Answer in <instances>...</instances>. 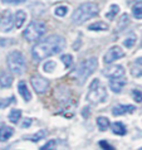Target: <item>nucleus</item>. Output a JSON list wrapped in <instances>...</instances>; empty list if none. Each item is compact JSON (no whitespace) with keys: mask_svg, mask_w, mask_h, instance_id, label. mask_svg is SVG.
I'll use <instances>...</instances> for the list:
<instances>
[{"mask_svg":"<svg viewBox=\"0 0 142 150\" xmlns=\"http://www.w3.org/2000/svg\"><path fill=\"white\" fill-rule=\"evenodd\" d=\"M136 40H137L136 34H135V33H131V34H129L127 38L123 40V45H124L126 48H132L133 45L136 44Z\"/></svg>","mask_w":142,"mask_h":150,"instance_id":"5701e85b","label":"nucleus"},{"mask_svg":"<svg viewBox=\"0 0 142 150\" xmlns=\"http://www.w3.org/2000/svg\"><path fill=\"white\" fill-rule=\"evenodd\" d=\"M97 125L101 131H106L107 129L110 127V120L107 117H104V116H101V117L97 119Z\"/></svg>","mask_w":142,"mask_h":150,"instance_id":"412c9836","label":"nucleus"},{"mask_svg":"<svg viewBox=\"0 0 142 150\" xmlns=\"http://www.w3.org/2000/svg\"><path fill=\"white\" fill-rule=\"evenodd\" d=\"M132 15L136 19H142V1L136 3L132 6Z\"/></svg>","mask_w":142,"mask_h":150,"instance_id":"aec40b11","label":"nucleus"},{"mask_svg":"<svg viewBox=\"0 0 142 150\" xmlns=\"http://www.w3.org/2000/svg\"><path fill=\"white\" fill-rule=\"evenodd\" d=\"M132 97L136 102H142V92L138 90H133L132 91Z\"/></svg>","mask_w":142,"mask_h":150,"instance_id":"c756f323","label":"nucleus"},{"mask_svg":"<svg viewBox=\"0 0 142 150\" xmlns=\"http://www.w3.org/2000/svg\"><path fill=\"white\" fill-rule=\"evenodd\" d=\"M124 85H126V81L123 78H111L110 80V88L116 93L121 92Z\"/></svg>","mask_w":142,"mask_h":150,"instance_id":"f8f14e48","label":"nucleus"},{"mask_svg":"<svg viewBox=\"0 0 142 150\" xmlns=\"http://www.w3.org/2000/svg\"><path fill=\"white\" fill-rule=\"evenodd\" d=\"M99 8L96 3H84L82 5H79L76 10L73 11L72 20L76 24H82L89 20L92 18L98 15Z\"/></svg>","mask_w":142,"mask_h":150,"instance_id":"f03ea898","label":"nucleus"},{"mask_svg":"<svg viewBox=\"0 0 142 150\" xmlns=\"http://www.w3.org/2000/svg\"><path fill=\"white\" fill-rule=\"evenodd\" d=\"M124 56L123 51L121 49V47H112L111 49H108L107 53L104 54V63H112L120 58H122Z\"/></svg>","mask_w":142,"mask_h":150,"instance_id":"1a4fd4ad","label":"nucleus"},{"mask_svg":"<svg viewBox=\"0 0 142 150\" xmlns=\"http://www.w3.org/2000/svg\"><path fill=\"white\" fill-rule=\"evenodd\" d=\"M13 83V76H10L9 73L6 72H3L0 73V86L3 88H9Z\"/></svg>","mask_w":142,"mask_h":150,"instance_id":"2eb2a0df","label":"nucleus"},{"mask_svg":"<svg viewBox=\"0 0 142 150\" xmlns=\"http://www.w3.org/2000/svg\"><path fill=\"white\" fill-rule=\"evenodd\" d=\"M6 63L10 72L14 74H23L25 71V58L19 51L11 52L6 58Z\"/></svg>","mask_w":142,"mask_h":150,"instance_id":"20e7f679","label":"nucleus"},{"mask_svg":"<svg viewBox=\"0 0 142 150\" xmlns=\"http://www.w3.org/2000/svg\"><path fill=\"white\" fill-rule=\"evenodd\" d=\"M136 63L138 64V66H142V57H140V58H137L136 59Z\"/></svg>","mask_w":142,"mask_h":150,"instance_id":"f704fd0d","label":"nucleus"},{"mask_svg":"<svg viewBox=\"0 0 142 150\" xmlns=\"http://www.w3.org/2000/svg\"><path fill=\"white\" fill-rule=\"evenodd\" d=\"M88 29L89 30H107L108 29V25L106 23H103V22H97V23H93V24H91V25H88Z\"/></svg>","mask_w":142,"mask_h":150,"instance_id":"b1692460","label":"nucleus"},{"mask_svg":"<svg viewBox=\"0 0 142 150\" xmlns=\"http://www.w3.org/2000/svg\"><path fill=\"white\" fill-rule=\"evenodd\" d=\"M128 24H129V16L128 14H122V16H121V19H120V22H118V25H117L116 28V32H122L124 28H127L128 27Z\"/></svg>","mask_w":142,"mask_h":150,"instance_id":"f3484780","label":"nucleus"},{"mask_svg":"<svg viewBox=\"0 0 142 150\" xmlns=\"http://www.w3.org/2000/svg\"><path fill=\"white\" fill-rule=\"evenodd\" d=\"M18 91H19L20 96H22L25 101H30L32 100V93H30V91H29V88H28L27 83L24 81H20L18 83Z\"/></svg>","mask_w":142,"mask_h":150,"instance_id":"ddd939ff","label":"nucleus"},{"mask_svg":"<svg viewBox=\"0 0 142 150\" xmlns=\"http://www.w3.org/2000/svg\"><path fill=\"white\" fill-rule=\"evenodd\" d=\"M44 136H45V131L41 130V131H38V132H35V134L30 135V136H25V139H29L32 141H39L40 139H43Z\"/></svg>","mask_w":142,"mask_h":150,"instance_id":"393cba45","label":"nucleus"},{"mask_svg":"<svg viewBox=\"0 0 142 150\" xmlns=\"http://www.w3.org/2000/svg\"><path fill=\"white\" fill-rule=\"evenodd\" d=\"M30 82L37 93H44L49 87V81L41 76H33Z\"/></svg>","mask_w":142,"mask_h":150,"instance_id":"0eeeda50","label":"nucleus"},{"mask_svg":"<svg viewBox=\"0 0 142 150\" xmlns=\"http://www.w3.org/2000/svg\"><path fill=\"white\" fill-rule=\"evenodd\" d=\"M56 62L53 61H49V62H45V63L43 64V69L45 71V72H54V69H56Z\"/></svg>","mask_w":142,"mask_h":150,"instance_id":"a878e982","label":"nucleus"},{"mask_svg":"<svg viewBox=\"0 0 142 150\" xmlns=\"http://www.w3.org/2000/svg\"><path fill=\"white\" fill-rule=\"evenodd\" d=\"M11 102H15V98L11 96V97L8 98H0V109H5L6 106H9Z\"/></svg>","mask_w":142,"mask_h":150,"instance_id":"bb28decb","label":"nucleus"},{"mask_svg":"<svg viewBox=\"0 0 142 150\" xmlns=\"http://www.w3.org/2000/svg\"><path fill=\"white\" fill-rule=\"evenodd\" d=\"M4 4H13V5H16V4H20V3H24L25 0H1Z\"/></svg>","mask_w":142,"mask_h":150,"instance_id":"473e14b6","label":"nucleus"},{"mask_svg":"<svg viewBox=\"0 0 142 150\" xmlns=\"http://www.w3.org/2000/svg\"><path fill=\"white\" fill-rule=\"evenodd\" d=\"M97 58L94 57H91V58H87L86 61H82L81 63L78 64V67L74 72V76H76L78 83H84L87 81V78L89 77L91 73H93L96 68H97Z\"/></svg>","mask_w":142,"mask_h":150,"instance_id":"7ed1b4c3","label":"nucleus"},{"mask_svg":"<svg viewBox=\"0 0 142 150\" xmlns=\"http://www.w3.org/2000/svg\"><path fill=\"white\" fill-rule=\"evenodd\" d=\"M112 131H113V134H116V135L122 136L126 134V126H124L122 122H115V124H112Z\"/></svg>","mask_w":142,"mask_h":150,"instance_id":"a211bd4d","label":"nucleus"},{"mask_svg":"<svg viewBox=\"0 0 142 150\" xmlns=\"http://www.w3.org/2000/svg\"><path fill=\"white\" fill-rule=\"evenodd\" d=\"M0 28L4 32H9L13 28V15L9 11H5L4 15L0 18Z\"/></svg>","mask_w":142,"mask_h":150,"instance_id":"9d476101","label":"nucleus"},{"mask_svg":"<svg viewBox=\"0 0 142 150\" xmlns=\"http://www.w3.org/2000/svg\"><path fill=\"white\" fill-rule=\"evenodd\" d=\"M67 11H68L67 6H58V8H56L54 13H56L57 16H64V15L67 14Z\"/></svg>","mask_w":142,"mask_h":150,"instance_id":"c85d7f7f","label":"nucleus"},{"mask_svg":"<svg viewBox=\"0 0 142 150\" xmlns=\"http://www.w3.org/2000/svg\"><path fill=\"white\" fill-rule=\"evenodd\" d=\"M106 97H107L106 90H104L103 86H101L99 81L96 78L89 86V92H88V96H87V100H88L91 103L97 105L99 102H103L104 100H106Z\"/></svg>","mask_w":142,"mask_h":150,"instance_id":"423d86ee","label":"nucleus"},{"mask_svg":"<svg viewBox=\"0 0 142 150\" xmlns=\"http://www.w3.org/2000/svg\"><path fill=\"white\" fill-rule=\"evenodd\" d=\"M25 19H27V14L24 10H18L15 14V27L16 28H20L23 27V24L25 23Z\"/></svg>","mask_w":142,"mask_h":150,"instance_id":"dca6fc26","label":"nucleus"},{"mask_svg":"<svg viewBox=\"0 0 142 150\" xmlns=\"http://www.w3.org/2000/svg\"><path fill=\"white\" fill-rule=\"evenodd\" d=\"M45 34V24L43 22H38V20H33L30 24L24 30L23 35L28 42H35L40 39L41 37Z\"/></svg>","mask_w":142,"mask_h":150,"instance_id":"39448f33","label":"nucleus"},{"mask_svg":"<svg viewBox=\"0 0 142 150\" xmlns=\"http://www.w3.org/2000/svg\"><path fill=\"white\" fill-rule=\"evenodd\" d=\"M60 59L63 61V63L65 64L67 68H69L70 66L73 64V57L70 56V54H63V56L60 57Z\"/></svg>","mask_w":142,"mask_h":150,"instance_id":"cd10ccee","label":"nucleus"},{"mask_svg":"<svg viewBox=\"0 0 142 150\" xmlns=\"http://www.w3.org/2000/svg\"><path fill=\"white\" fill-rule=\"evenodd\" d=\"M32 125V119H25L24 121L22 122V127H24V129H27V127H29Z\"/></svg>","mask_w":142,"mask_h":150,"instance_id":"72a5a7b5","label":"nucleus"},{"mask_svg":"<svg viewBox=\"0 0 142 150\" xmlns=\"http://www.w3.org/2000/svg\"><path fill=\"white\" fill-rule=\"evenodd\" d=\"M20 117H22V111L18 110V109L11 110V111L9 112V115H8V119H9V121H10V122H13V124H16V122H18Z\"/></svg>","mask_w":142,"mask_h":150,"instance_id":"6ab92c4d","label":"nucleus"},{"mask_svg":"<svg viewBox=\"0 0 142 150\" xmlns=\"http://www.w3.org/2000/svg\"><path fill=\"white\" fill-rule=\"evenodd\" d=\"M99 146H101L102 149H106V150H112V149H113V148H112L111 146V145L110 144H108L107 143V141H104V140H102V141H99Z\"/></svg>","mask_w":142,"mask_h":150,"instance_id":"2f4dec72","label":"nucleus"},{"mask_svg":"<svg viewBox=\"0 0 142 150\" xmlns=\"http://www.w3.org/2000/svg\"><path fill=\"white\" fill-rule=\"evenodd\" d=\"M65 47V40L63 37L53 34L47 37L45 39L40 40L32 48V56L35 61H43L49 56L59 53Z\"/></svg>","mask_w":142,"mask_h":150,"instance_id":"f257e3e1","label":"nucleus"},{"mask_svg":"<svg viewBox=\"0 0 142 150\" xmlns=\"http://www.w3.org/2000/svg\"><path fill=\"white\" fill-rule=\"evenodd\" d=\"M56 144H57V141L56 140H51V141H48L45 145H43V146L40 148V150H47V149H53V148H56Z\"/></svg>","mask_w":142,"mask_h":150,"instance_id":"7c9ffc66","label":"nucleus"},{"mask_svg":"<svg viewBox=\"0 0 142 150\" xmlns=\"http://www.w3.org/2000/svg\"><path fill=\"white\" fill-rule=\"evenodd\" d=\"M14 134V129L10 126H1L0 127V141H6L9 140Z\"/></svg>","mask_w":142,"mask_h":150,"instance_id":"4468645a","label":"nucleus"},{"mask_svg":"<svg viewBox=\"0 0 142 150\" xmlns=\"http://www.w3.org/2000/svg\"><path fill=\"white\" fill-rule=\"evenodd\" d=\"M120 13V6L117 5V4H112L111 5V9H110V11L106 14V18L108 19V20H113L115 18H116V15Z\"/></svg>","mask_w":142,"mask_h":150,"instance_id":"4be33fe9","label":"nucleus"},{"mask_svg":"<svg viewBox=\"0 0 142 150\" xmlns=\"http://www.w3.org/2000/svg\"><path fill=\"white\" fill-rule=\"evenodd\" d=\"M136 109L135 106H131V105H116L112 110V114L115 116H121V115H126V114H131Z\"/></svg>","mask_w":142,"mask_h":150,"instance_id":"9b49d317","label":"nucleus"},{"mask_svg":"<svg viewBox=\"0 0 142 150\" xmlns=\"http://www.w3.org/2000/svg\"><path fill=\"white\" fill-rule=\"evenodd\" d=\"M103 74L107 78H122L124 76V68L121 64H115V66H110L103 71Z\"/></svg>","mask_w":142,"mask_h":150,"instance_id":"6e6552de","label":"nucleus"}]
</instances>
